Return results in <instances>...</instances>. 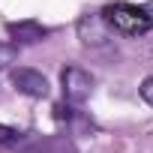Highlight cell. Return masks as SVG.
Wrapping results in <instances>:
<instances>
[{
    "instance_id": "obj_1",
    "label": "cell",
    "mask_w": 153,
    "mask_h": 153,
    "mask_svg": "<svg viewBox=\"0 0 153 153\" xmlns=\"http://www.w3.org/2000/svg\"><path fill=\"white\" fill-rule=\"evenodd\" d=\"M102 21L111 33H120V36H144L153 30V15L147 6H135V3H105L102 6Z\"/></svg>"
},
{
    "instance_id": "obj_2",
    "label": "cell",
    "mask_w": 153,
    "mask_h": 153,
    "mask_svg": "<svg viewBox=\"0 0 153 153\" xmlns=\"http://www.w3.org/2000/svg\"><path fill=\"white\" fill-rule=\"evenodd\" d=\"M60 90H63V102L69 105H81L84 99H90L93 93V75L84 66H66L60 72Z\"/></svg>"
},
{
    "instance_id": "obj_3",
    "label": "cell",
    "mask_w": 153,
    "mask_h": 153,
    "mask_svg": "<svg viewBox=\"0 0 153 153\" xmlns=\"http://www.w3.org/2000/svg\"><path fill=\"white\" fill-rule=\"evenodd\" d=\"M78 39L90 51H105V48H111L114 33L105 27V21H102L99 12H87V15L78 18Z\"/></svg>"
},
{
    "instance_id": "obj_4",
    "label": "cell",
    "mask_w": 153,
    "mask_h": 153,
    "mask_svg": "<svg viewBox=\"0 0 153 153\" xmlns=\"http://www.w3.org/2000/svg\"><path fill=\"white\" fill-rule=\"evenodd\" d=\"M9 81H12V87L18 90V93H24V96H30V99H45L48 96V78L42 72H36V69H27V66H15L12 72H9Z\"/></svg>"
},
{
    "instance_id": "obj_5",
    "label": "cell",
    "mask_w": 153,
    "mask_h": 153,
    "mask_svg": "<svg viewBox=\"0 0 153 153\" xmlns=\"http://www.w3.org/2000/svg\"><path fill=\"white\" fill-rule=\"evenodd\" d=\"M6 30H9L15 48L18 45H36V42H42V39L51 36V27H45V24H39L33 18H27V21H9Z\"/></svg>"
},
{
    "instance_id": "obj_6",
    "label": "cell",
    "mask_w": 153,
    "mask_h": 153,
    "mask_svg": "<svg viewBox=\"0 0 153 153\" xmlns=\"http://www.w3.org/2000/svg\"><path fill=\"white\" fill-rule=\"evenodd\" d=\"M21 129H15V126H6V123H0V150H6V147H15L18 141H21Z\"/></svg>"
},
{
    "instance_id": "obj_7",
    "label": "cell",
    "mask_w": 153,
    "mask_h": 153,
    "mask_svg": "<svg viewBox=\"0 0 153 153\" xmlns=\"http://www.w3.org/2000/svg\"><path fill=\"white\" fill-rule=\"evenodd\" d=\"M15 60H18V48H15L12 42H0V72L9 69Z\"/></svg>"
},
{
    "instance_id": "obj_8",
    "label": "cell",
    "mask_w": 153,
    "mask_h": 153,
    "mask_svg": "<svg viewBox=\"0 0 153 153\" xmlns=\"http://www.w3.org/2000/svg\"><path fill=\"white\" fill-rule=\"evenodd\" d=\"M141 99L153 108V75H150V78H144L141 81Z\"/></svg>"
}]
</instances>
